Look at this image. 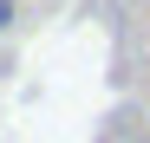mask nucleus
<instances>
[{
	"mask_svg": "<svg viewBox=\"0 0 150 143\" xmlns=\"http://www.w3.org/2000/svg\"><path fill=\"white\" fill-rule=\"evenodd\" d=\"M13 26V0H0V33H7Z\"/></svg>",
	"mask_w": 150,
	"mask_h": 143,
	"instance_id": "obj_2",
	"label": "nucleus"
},
{
	"mask_svg": "<svg viewBox=\"0 0 150 143\" xmlns=\"http://www.w3.org/2000/svg\"><path fill=\"white\" fill-rule=\"evenodd\" d=\"M98 143H144V137H137V124H131V117H111V124H105V137H98Z\"/></svg>",
	"mask_w": 150,
	"mask_h": 143,
	"instance_id": "obj_1",
	"label": "nucleus"
}]
</instances>
